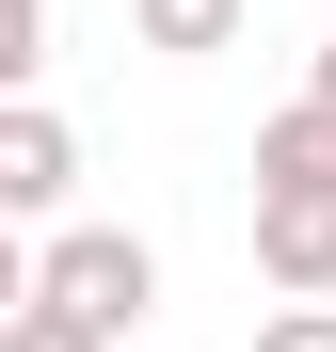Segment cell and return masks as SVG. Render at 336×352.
<instances>
[{"mask_svg": "<svg viewBox=\"0 0 336 352\" xmlns=\"http://www.w3.org/2000/svg\"><path fill=\"white\" fill-rule=\"evenodd\" d=\"M32 305H48V320H80V336H144V305H160V256L128 241V224H48V256H32Z\"/></svg>", "mask_w": 336, "mask_h": 352, "instance_id": "1", "label": "cell"}, {"mask_svg": "<svg viewBox=\"0 0 336 352\" xmlns=\"http://www.w3.org/2000/svg\"><path fill=\"white\" fill-rule=\"evenodd\" d=\"M65 192H80V129L48 96H16V112H0V224L32 241V224H65Z\"/></svg>", "mask_w": 336, "mask_h": 352, "instance_id": "2", "label": "cell"}, {"mask_svg": "<svg viewBox=\"0 0 336 352\" xmlns=\"http://www.w3.org/2000/svg\"><path fill=\"white\" fill-rule=\"evenodd\" d=\"M272 192H289V208H336V112H320V96H289V112L256 129V208H272Z\"/></svg>", "mask_w": 336, "mask_h": 352, "instance_id": "3", "label": "cell"}, {"mask_svg": "<svg viewBox=\"0 0 336 352\" xmlns=\"http://www.w3.org/2000/svg\"><path fill=\"white\" fill-rule=\"evenodd\" d=\"M256 272L289 288V305H336V208H289V192H272L256 208Z\"/></svg>", "mask_w": 336, "mask_h": 352, "instance_id": "4", "label": "cell"}, {"mask_svg": "<svg viewBox=\"0 0 336 352\" xmlns=\"http://www.w3.org/2000/svg\"><path fill=\"white\" fill-rule=\"evenodd\" d=\"M240 16H256V0H128V32L160 48V65H208V48H240Z\"/></svg>", "mask_w": 336, "mask_h": 352, "instance_id": "5", "label": "cell"}, {"mask_svg": "<svg viewBox=\"0 0 336 352\" xmlns=\"http://www.w3.org/2000/svg\"><path fill=\"white\" fill-rule=\"evenodd\" d=\"M32 65H48V0H0V112L32 96Z\"/></svg>", "mask_w": 336, "mask_h": 352, "instance_id": "6", "label": "cell"}, {"mask_svg": "<svg viewBox=\"0 0 336 352\" xmlns=\"http://www.w3.org/2000/svg\"><path fill=\"white\" fill-rule=\"evenodd\" d=\"M256 352H336V305H272V320H256Z\"/></svg>", "mask_w": 336, "mask_h": 352, "instance_id": "7", "label": "cell"}, {"mask_svg": "<svg viewBox=\"0 0 336 352\" xmlns=\"http://www.w3.org/2000/svg\"><path fill=\"white\" fill-rule=\"evenodd\" d=\"M32 256H48V241H16V224H0V336L32 320Z\"/></svg>", "mask_w": 336, "mask_h": 352, "instance_id": "8", "label": "cell"}, {"mask_svg": "<svg viewBox=\"0 0 336 352\" xmlns=\"http://www.w3.org/2000/svg\"><path fill=\"white\" fill-rule=\"evenodd\" d=\"M0 352H112V336H80V320H48V305H32V320L0 336Z\"/></svg>", "mask_w": 336, "mask_h": 352, "instance_id": "9", "label": "cell"}, {"mask_svg": "<svg viewBox=\"0 0 336 352\" xmlns=\"http://www.w3.org/2000/svg\"><path fill=\"white\" fill-rule=\"evenodd\" d=\"M304 96H320V112H336V48H320V80H304Z\"/></svg>", "mask_w": 336, "mask_h": 352, "instance_id": "10", "label": "cell"}]
</instances>
